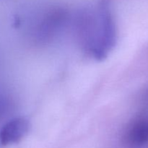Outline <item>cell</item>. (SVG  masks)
I'll return each instance as SVG.
<instances>
[{
    "mask_svg": "<svg viewBox=\"0 0 148 148\" xmlns=\"http://www.w3.org/2000/svg\"><path fill=\"white\" fill-rule=\"evenodd\" d=\"M80 40L85 50L97 60H103L116 42V28L108 0H102L95 13L83 14L78 21Z\"/></svg>",
    "mask_w": 148,
    "mask_h": 148,
    "instance_id": "1",
    "label": "cell"
},
{
    "mask_svg": "<svg viewBox=\"0 0 148 148\" xmlns=\"http://www.w3.org/2000/svg\"><path fill=\"white\" fill-rule=\"evenodd\" d=\"M30 123L24 117H15L3 125L0 130V145H10L20 142L28 132Z\"/></svg>",
    "mask_w": 148,
    "mask_h": 148,
    "instance_id": "2",
    "label": "cell"
},
{
    "mask_svg": "<svg viewBox=\"0 0 148 148\" xmlns=\"http://www.w3.org/2000/svg\"><path fill=\"white\" fill-rule=\"evenodd\" d=\"M125 139L134 146L148 143V114H141L132 121L127 128Z\"/></svg>",
    "mask_w": 148,
    "mask_h": 148,
    "instance_id": "3",
    "label": "cell"
}]
</instances>
